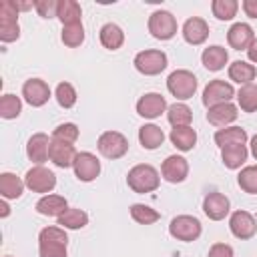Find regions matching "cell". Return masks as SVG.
<instances>
[{"instance_id": "1", "label": "cell", "mask_w": 257, "mask_h": 257, "mask_svg": "<svg viewBox=\"0 0 257 257\" xmlns=\"http://www.w3.org/2000/svg\"><path fill=\"white\" fill-rule=\"evenodd\" d=\"M68 237L62 227H44L38 235L40 257H66Z\"/></svg>"}, {"instance_id": "2", "label": "cell", "mask_w": 257, "mask_h": 257, "mask_svg": "<svg viewBox=\"0 0 257 257\" xmlns=\"http://www.w3.org/2000/svg\"><path fill=\"white\" fill-rule=\"evenodd\" d=\"M159 181H161V179H159V173H157V169L151 167V165H135V167L128 171V175H126L128 187H131L135 193H139V195L155 191V189L159 187Z\"/></svg>"}, {"instance_id": "3", "label": "cell", "mask_w": 257, "mask_h": 257, "mask_svg": "<svg viewBox=\"0 0 257 257\" xmlns=\"http://www.w3.org/2000/svg\"><path fill=\"white\" fill-rule=\"evenodd\" d=\"M18 36H20V26H18L16 2L2 0L0 2V40L2 42H12Z\"/></svg>"}, {"instance_id": "4", "label": "cell", "mask_w": 257, "mask_h": 257, "mask_svg": "<svg viewBox=\"0 0 257 257\" xmlns=\"http://www.w3.org/2000/svg\"><path fill=\"white\" fill-rule=\"evenodd\" d=\"M167 88L169 92L175 96V98H181V100H187L195 94L197 90V78L193 72L189 70H175L169 74L167 78Z\"/></svg>"}, {"instance_id": "5", "label": "cell", "mask_w": 257, "mask_h": 257, "mask_svg": "<svg viewBox=\"0 0 257 257\" xmlns=\"http://www.w3.org/2000/svg\"><path fill=\"white\" fill-rule=\"evenodd\" d=\"M149 32L159 40H169L177 34V20L167 10H155L149 16Z\"/></svg>"}, {"instance_id": "6", "label": "cell", "mask_w": 257, "mask_h": 257, "mask_svg": "<svg viewBox=\"0 0 257 257\" xmlns=\"http://www.w3.org/2000/svg\"><path fill=\"white\" fill-rule=\"evenodd\" d=\"M135 68L141 74L155 76L167 68V54L163 50H143L135 56Z\"/></svg>"}, {"instance_id": "7", "label": "cell", "mask_w": 257, "mask_h": 257, "mask_svg": "<svg viewBox=\"0 0 257 257\" xmlns=\"http://www.w3.org/2000/svg\"><path fill=\"white\" fill-rule=\"evenodd\" d=\"M98 151L106 159H120L128 151V141L118 131H106L98 137Z\"/></svg>"}, {"instance_id": "8", "label": "cell", "mask_w": 257, "mask_h": 257, "mask_svg": "<svg viewBox=\"0 0 257 257\" xmlns=\"http://www.w3.org/2000/svg\"><path fill=\"white\" fill-rule=\"evenodd\" d=\"M169 233L179 241L191 243L201 235V223H199V219H195L191 215H179L171 221Z\"/></svg>"}, {"instance_id": "9", "label": "cell", "mask_w": 257, "mask_h": 257, "mask_svg": "<svg viewBox=\"0 0 257 257\" xmlns=\"http://www.w3.org/2000/svg\"><path fill=\"white\" fill-rule=\"evenodd\" d=\"M235 96V90L229 82L225 80H211L205 90H203V104L205 106H217V104H223V102H229L231 98Z\"/></svg>"}, {"instance_id": "10", "label": "cell", "mask_w": 257, "mask_h": 257, "mask_svg": "<svg viewBox=\"0 0 257 257\" xmlns=\"http://www.w3.org/2000/svg\"><path fill=\"white\" fill-rule=\"evenodd\" d=\"M24 183H26V187H28L30 191H34V193H48V191L54 189L56 177H54L52 171H48V169H44V167L38 165V167H32V169L26 173Z\"/></svg>"}, {"instance_id": "11", "label": "cell", "mask_w": 257, "mask_h": 257, "mask_svg": "<svg viewBox=\"0 0 257 257\" xmlns=\"http://www.w3.org/2000/svg\"><path fill=\"white\" fill-rule=\"evenodd\" d=\"M229 227H231V233L245 241V239H251L257 231V221L255 217L249 213V211H235L231 215V221H229Z\"/></svg>"}, {"instance_id": "12", "label": "cell", "mask_w": 257, "mask_h": 257, "mask_svg": "<svg viewBox=\"0 0 257 257\" xmlns=\"http://www.w3.org/2000/svg\"><path fill=\"white\" fill-rule=\"evenodd\" d=\"M76 151H74V145L72 143H66V141H58V139H52L50 141V149H48V159L60 167V169H66L70 165H74V159H76Z\"/></svg>"}, {"instance_id": "13", "label": "cell", "mask_w": 257, "mask_h": 257, "mask_svg": "<svg viewBox=\"0 0 257 257\" xmlns=\"http://www.w3.org/2000/svg\"><path fill=\"white\" fill-rule=\"evenodd\" d=\"M22 96H24V100H26L30 106H42V104H46L48 98H50V88H48V84H46L44 80H40V78H30V80H26L24 86H22Z\"/></svg>"}, {"instance_id": "14", "label": "cell", "mask_w": 257, "mask_h": 257, "mask_svg": "<svg viewBox=\"0 0 257 257\" xmlns=\"http://www.w3.org/2000/svg\"><path fill=\"white\" fill-rule=\"evenodd\" d=\"M72 167H74L76 177H78L80 181H84V183L96 179L98 173H100V161H98L92 153H78Z\"/></svg>"}, {"instance_id": "15", "label": "cell", "mask_w": 257, "mask_h": 257, "mask_svg": "<svg viewBox=\"0 0 257 257\" xmlns=\"http://www.w3.org/2000/svg\"><path fill=\"white\" fill-rule=\"evenodd\" d=\"M161 173H163L165 181H169V183H181V181L187 179L189 163H187V159H183L179 155H171V157H167L163 161Z\"/></svg>"}, {"instance_id": "16", "label": "cell", "mask_w": 257, "mask_h": 257, "mask_svg": "<svg viewBox=\"0 0 257 257\" xmlns=\"http://www.w3.org/2000/svg\"><path fill=\"white\" fill-rule=\"evenodd\" d=\"M227 40H229L231 48H235V50H249L251 44L255 42V32H253V28L249 24L237 22V24H233L229 28Z\"/></svg>"}, {"instance_id": "17", "label": "cell", "mask_w": 257, "mask_h": 257, "mask_svg": "<svg viewBox=\"0 0 257 257\" xmlns=\"http://www.w3.org/2000/svg\"><path fill=\"white\" fill-rule=\"evenodd\" d=\"M165 108H167L165 96L159 94V92H149V94L141 96L139 102H137V112L143 118H157V116H161V112Z\"/></svg>"}, {"instance_id": "18", "label": "cell", "mask_w": 257, "mask_h": 257, "mask_svg": "<svg viewBox=\"0 0 257 257\" xmlns=\"http://www.w3.org/2000/svg\"><path fill=\"white\" fill-rule=\"evenodd\" d=\"M203 211L209 219L221 221L229 213V199L223 193H209L203 201Z\"/></svg>"}, {"instance_id": "19", "label": "cell", "mask_w": 257, "mask_h": 257, "mask_svg": "<svg viewBox=\"0 0 257 257\" xmlns=\"http://www.w3.org/2000/svg\"><path fill=\"white\" fill-rule=\"evenodd\" d=\"M183 36H185V40L189 44H195V46L203 44L207 40V36H209V26H207V22L203 18L193 16L183 24Z\"/></svg>"}, {"instance_id": "20", "label": "cell", "mask_w": 257, "mask_h": 257, "mask_svg": "<svg viewBox=\"0 0 257 257\" xmlns=\"http://www.w3.org/2000/svg\"><path fill=\"white\" fill-rule=\"evenodd\" d=\"M48 149H50V141L44 133H36L28 139V145H26V155L32 163H38L42 165L46 159H48Z\"/></svg>"}, {"instance_id": "21", "label": "cell", "mask_w": 257, "mask_h": 257, "mask_svg": "<svg viewBox=\"0 0 257 257\" xmlns=\"http://www.w3.org/2000/svg\"><path fill=\"white\" fill-rule=\"evenodd\" d=\"M237 108L231 104V102H223V104H217V106H211L209 112H207V120L215 126H225L229 122H233L237 118Z\"/></svg>"}, {"instance_id": "22", "label": "cell", "mask_w": 257, "mask_h": 257, "mask_svg": "<svg viewBox=\"0 0 257 257\" xmlns=\"http://www.w3.org/2000/svg\"><path fill=\"white\" fill-rule=\"evenodd\" d=\"M201 60H203V66H205L207 70L217 72V70H221V68L227 64L229 54H227V50H225L223 46H217V44H215V46H209V48L203 50Z\"/></svg>"}, {"instance_id": "23", "label": "cell", "mask_w": 257, "mask_h": 257, "mask_svg": "<svg viewBox=\"0 0 257 257\" xmlns=\"http://www.w3.org/2000/svg\"><path fill=\"white\" fill-rule=\"evenodd\" d=\"M66 209V199L60 195H46L36 203V211L46 217H60Z\"/></svg>"}, {"instance_id": "24", "label": "cell", "mask_w": 257, "mask_h": 257, "mask_svg": "<svg viewBox=\"0 0 257 257\" xmlns=\"http://www.w3.org/2000/svg\"><path fill=\"white\" fill-rule=\"evenodd\" d=\"M100 42H102V46L108 48V50H118V48L122 46V42H124V32H122V28H120L118 24H112V22L104 24V26L100 28Z\"/></svg>"}, {"instance_id": "25", "label": "cell", "mask_w": 257, "mask_h": 257, "mask_svg": "<svg viewBox=\"0 0 257 257\" xmlns=\"http://www.w3.org/2000/svg\"><path fill=\"white\" fill-rule=\"evenodd\" d=\"M169 139L179 151H191L195 147V143H197V133L191 126H175L171 131Z\"/></svg>"}, {"instance_id": "26", "label": "cell", "mask_w": 257, "mask_h": 257, "mask_svg": "<svg viewBox=\"0 0 257 257\" xmlns=\"http://www.w3.org/2000/svg\"><path fill=\"white\" fill-rule=\"evenodd\" d=\"M56 16L60 18L62 26L80 24V16H82L80 4L74 2V0H60V2H58V12H56Z\"/></svg>"}, {"instance_id": "27", "label": "cell", "mask_w": 257, "mask_h": 257, "mask_svg": "<svg viewBox=\"0 0 257 257\" xmlns=\"http://www.w3.org/2000/svg\"><path fill=\"white\" fill-rule=\"evenodd\" d=\"M247 141V131L241 126H231V128H219L215 133V143L223 149L229 145H245Z\"/></svg>"}, {"instance_id": "28", "label": "cell", "mask_w": 257, "mask_h": 257, "mask_svg": "<svg viewBox=\"0 0 257 257\" xmlns=\"http://www.w3.org/2000/svg\"><path fill=\"white\" fill-rule=\"evenodd\" d=\"M139 141H141V145H143L145 149L153 151V149H157V147L163 145L165 133H163L161 126H157V124H145V126L139 128Z\"/></svg>"}, {"instance_id": "29", "label": "cell", "mask_w": 257, "mask_h": 257, "mask_svg": "<svg viewBox=\"0 0 257 257\" xmlns=\"http://www.w3.org/2000/svg\"><path fill=\"white\" fill-rule=\"evenodd\" d=\"M257 70L253 64L245 62V60H235L231 66H229V78L239 82V84H251V80L255 78Z\"/></svg>"}, {"instance_id": "30", "label": "cell", "mask_w": 257, "mask_h": 257, "mask_svg": "<svg viewBox=\"0 0 257 257\" xmlns=\"http://www.w3.org/2000/svg\"><path fill=\"white\" fill-rule=\"evenodd\" d=\"M247 155L249 153H247L245 145H229V147H223V151H221L223 163L229 169H239L247 161Z\"/></svg>"}, {"instance_id": "31", "label": "cell", "mask_w": 257, "mask_h": 257, "mask_svg": "<svg viewBox=\"0 0 257 257\" xmlns=\"http://www.w3.org/2000/svg\"><path fill=\"white\" fill-rule=\"evenodd\" d=\"M22 189H24V183L16 175L12 173L0 175V195L4 199H18L22 195Z\"/></svg>"}, {"instance_id": "32", "label": "cell", "mask_w": 257, "mask_h": 257, "mask_svg": "<svg viewBox=\"0 0 257 257\" xmlns=\"http://www.w3.org/2000/svg\"><path fill=\"white\" fill-rule=\"evenodd\" d=\"M88 223V215L80 209H66L58 217V225L62 229H82Z\"/></svg>"}, {"instance_id": "33", "label": "cell", "mask_w": 257, "mask_h": 257, "mask_svg": "<svg viewBox=\"0 0 257 257\" xmlns=\"http://www.w3.org/2000/svg\"><path fill=\"white\" fill-rule=\"evenodd\" d=\"M167 118L173 126H189L193 114H191V108L187 104H171L167 108Z\"/></svg>"}, {"instance_id": "34", "label": "cell", "mask_w": 257, "mask_h": 257, "mask_svg": "<svg viewBox=\"0 0 257 257\" xmlns=\"http://www.w3.org/2000/svg\"><path fill=\"white\" fill-rule=\"evenodd\" d=\"M239 106L245 112H255L257 110V84H245L239 94H237Z\"/></svg>"}, {"instance_id": "35", "label": "cell", "mask_w": 257, "mask_h": 257, "mask_svg": "<svg viewBox=\"0 0 257 257\" xmlns=\"http://www.w3.org/2000/svg\"><path fill=\"white\" fill-rule=\"evenodd\" d=\"M62 42L68 48H76L84 42V28L82 22L80 24H70V26H62Z\"/></svg>"}, {"instance_id": "36", "label": "cell", "mask_w": 257, "mask_h": 257, "mask_svg": "<svg viewBox=\"0 0 257 257\" xmlns=\"http://www.w3.org/2000/svg\"><path fill=\"white\" fill-rule=\"evenodd\" d=\"M131 217L137 221V223H141V225H153V223H157L159 221V213L155 211V209H151V207H147V205H141V203H137V205H133L131 207Z\"/></svg>"}, {"instance_id": "37", "label": "cell", "mask_w": 257, "mask_h": 257, "mask_svg": "<svg viewBox=\"0 0 257 257\" xmlns=\"http://www.w3.org/2000/svg\"><path fill=\"white\" fill-rule=\"evenodd\" d=\"M239 187L245 191V193H251V195H257V165H251V167H245L239 177Z\"/></svg>"}, {"instance_id": "38", "label": "cell", "mask_w": 257, "mask_h": 257, "mask_svg": "<svg viewBox=\"0 0 257 257\" xmlns=\"http://www.w3.org/2000/svg\"><path fill=\"white\" fill-rule=\"evenodd\" d=\"M211 8H213V14H215L219 20H231V18L237 14L239 4H237L235 0H213Z\"/></svg>"}, {"instance_id": "39", "label": "cell", "mask_w": 257, "mask_h": 257, "mask_svg": "<svg viewBox=\"0 0 257 257\" xmlns=\"http://www.w3.org/2000/svg\"><path fill=\"white\" fill-rule=\"evenodd\" d=\"M20 98L14 96V94H4L0 98V116L2 118H16L20 114Z\"/></svg>"}, {"instance_id": "40", "label": "cell", "mask_w": 257, "mask_h": 257, "mask_svg": "<svg viewBox=\"0 0 257 257\" xmlns=\"http://www.w3.org/2000/svg\"><path fill=\"white\" fill-rule=\"evenodd\" d=\"M56 100L62 108H70L76 102V90L70 82H60L56 86Z\"/></svg>"}, {"instance_id": "41", "label": "cell", "mask_w": 257, "mask_h": 257, "mask_svg": "<svg viewBox=\"0 0 257 257\" xmlns=\"http://www.w3.org/2000/svg\"><path fill=\"white\" fill-rule=\"evenodd\" d=\"M52 139L66 141V143H74V141L78 139V128H76V124H72V122H64V124H60V126L54 128Z\"/></svg>"}, {"instance_id": "42", "label": "cell", "mask_w": 257, "mask_h": 257, "mask_svg": "<svg viewBox=\"0 0 257 257\" xmlns=\"http://www.w3.org/2000/svg\"><path fill=\"white\" fill-rule=\"evenodd\" d=\"M34 8L38 10V14L42 18H52L58 12V2H54V0H38V2H34Z\"/></svg>"}, {"instance_id": "43", "label": "cell", "mask_w": 257, "mask_h": 257, "mask_svg": "<svg viewBox=\"0 0 257 257\" xmlns=\"http://www.w3.org/2000/svg\"><path fill=\"white\" fill-rule=\"evenodd\" d=\"M207 257H233V249L225 243H215L211 249H209V255Z\"/></svg>"}, {"instance_id": "44", "label": "cell", "mask_w": 257, "mask_h": 257, "mask_svg": "<svg viewBox=\"0 0 257 257\" xmlns=\"http://www.w3.org/2000/svg\"><path fill=\"white\" fill-rule=\"evenodd\" d=\"M243 10H245L247 16L257 18V0H245L243 2Z\"/></svg>"}, {"instance_id": "45", "label": "cell", "mask_w": 257, "mask_h": 257, "mask_svg": "<svg viewBox=\"0 0 257 257\" xmlns=\"http://www.w3.org/2000/svg\"><path fill=\"white\" fill-rule=\"evenodd\" d=\"M247 54H249V60H253V62H257V40L251 44V48L247 50Z\"/></svg>"}, {"instance_id": "46", "label": "cell", "mask_w": 257, "mask_h": 257, "mask_svg": "<svg viewBox=\"0 0 257 257\" xmlns=\"http://www.w3.org/2000/svg\"><path fill=\"white\" fill-rule=\"evenodd\" d=\"M251 153H253V157L257 159V135L251 139Z\"/></svg>"}, {"instance_id": "47", "label": "cell", "mask_w": 257, "mask_h": 257, "mask_svg": "<svg viewBox=\"0 0 257 257\" xmlns=\"http://www.w3.org/2000/svg\"><path fill=\"white\" fill-rule=\"evenodd\" d=\"M0 209H2V211H0V217H8V213H10L8 205H6V203H2V205H0Z\"/></svg>"}]
</instances>
